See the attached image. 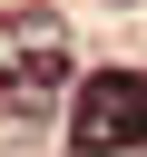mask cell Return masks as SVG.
Here are the masks:
<instances>
[{"label": "cell", "instance_id": "cell-1", "mask_svg": "<svg viewBox=\"0 0 147 157\" xmlns=\"http://www.w3.org/2000/svg\"><path fill=\"white\" fill-rule=\"evenodd\" d=\"M69 88V20L59 10H0V108L39 118Z\"/></svg>", "mask_w": 147, "mask_h": 157}, {"label": "cell", "instance_id": "cell-2", "mask_svg": "<svg viewBox=\"0 0 147 157\" xmlns=\"http://www.w3.org/2000/svg\"><path fill=\"white\" fill-rule=\"evenodd\" d=\"M69 147H78V157L147 147V69H98V78H78V98H69Z\"/></svg>", "mask_w": 147, "mask_h": 157}]
</instances>
